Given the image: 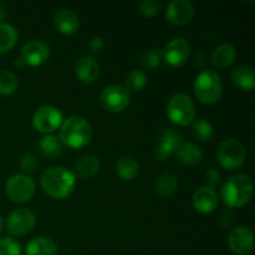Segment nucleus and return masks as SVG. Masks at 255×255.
Instances as JSON below:
<instances>
[{
	"label": "nucleus",
	"mask_w": 255,
	"mask_h": 255,
	"mask_svg": "<svg viewBox=\"0 0 255 255\" xmlns=\"http://www.w3.org/2000/svg\"><path fill=\"white\" fill-rule=\"evenodd\" d=\"M167 116L178 126H188L196 119V106L188 95L179 92L173 95L167 104Z\"/></svg>",
	"instance_id": "39448f33"
},
{
	"label": "nucleus",
	"mask_w": 255,
	"mask_h": 255,
	"mask_svg": "<svg viewBox=\"0 0 255 255\" xmlns=\"http://www.w3.org/2000/svg\"><path fill=\"white\" fill-rule=\"evenodd\" d=\"M254 184L251 177L244 173H237L229 177L221 189V198L229 208H242L251 202L253 197Z\"/></svg>",
	"instance_id": "f03ea898"
},
{
	"label": "nucleus",
	"mask_w": 255,
	"mask_h": 255,
	"mask_svg": "<svg viewBox=\"0 0 255 255\" xmlns=\"http://www.w3.org/2000/svg\"><path fill=\"white\" fill-rule=\"evenodd\" d=\"M40 184L42 191L51 198L65 199L74 192L76 177L74 172L64 167H49L40 176Z\"/></svg>",
	"instance_id": "f257e3e1"
},
{
	"label": "nucleus",
	"mask_w": 255,
	"mask_h": 255,
	"mask_svg": "<svg viewBox=\"0 0 255 255\" xmlns=\"http://www.w3.org/2000/svg\"><path fill=\"white\" fill-rule=\"evenodd\" d=\"M231 80L238 89L244 91H253L255 86V71L248 65H239L232 71Z\"/></svg>",
	"instance_id": "412c9836"
},
{
	"label": "nucleus",
	"mask_w": 255,
	"mask_h": 255,
	"mask_svg": "<svg viewBox=\"0 0 255 255\" xmlns=\"http://www.w3.org/2000/svg\"><path fill=\"white\" fill-rule=\"evenodd\" d=\"M159 9H161V5L156 0H143L139 4V11L146 17L156 16L159 12Z\"/></svg>",
	"instance_id": "72a5a7b5"
},
{
	"label": "nucleus",
	"mask_w": 255,
	"mask_h": 255,
	"mask_svg": "<svg viewBox=\"0 0 255 255\" xmlns=\"http://www.w3.org/2000/svg\"><path fill=\"white\" fill-rule=\"evenodd\" d=\"M193 90L201 104H217L223 95V80L216 70H202L194 80Z\"/></svg>",
	"instance_id": "20e7f679"
},
{
	"label": "nucleus",
	"mask_w": 255,
	"mask_h": 255,
	"mask_svg": "<svg viewBox=\"0 0 255 255\" xmlns=\"http://www.w3.org/2000/svg\"><path fill=\"white\" fill-rule=\"evenodd\" d=\"M39 148L45 157L50 159H55L62 154L64 144L55 134H45L39 141Z\"/></svg>",
	"instance_id": "a878e982"
},
{
	"label": "nucleus",
	"mask_w": 255,
	"mask_h": 255,
	"mask_svg": "<svg viewBox=\"0 0 255 255\" xmlns=\"http://www.w3.org/2000/svg\"><path fill=\"white\" fill-rule=\"evenodd\" d=\"M141 62L143 67L148 70H154L161 65L162 62V49L161 47H153L144 51L141 56Z\"/></svg>",
	"instance_id": "7c9ffc66"
},
{
	"label": "nucleus",
	"mask_w": 255,
	"mask_h": 255,
	"mask_svg": "<svg viewBox=\"0 0 255 255\" xmlns=\"http://www.w3.org/2000/svg\"><path fill=\"white\" fill-rule=\"evenodd\" d=\"M147 84V75L142 70H131L125 80V89L128 92L141 91Z\"/></svg>",
	"instance_id": "c85d7f7f"
},
{
	"label": "nucleus",
	"mask_w": 255,
	"mask_h": 255,
	"mask_svg": "<svg viewBox=\"0 0 255 255\" xmlns=\"http://www.w3.org/2000/svg\"><path fill=\"white\" fill-rule=\"evenodd\" d=\"M59 248L52 239L47 237H36L26 244L25 255H57Z\"/></svg>",
	"instance_id": "4be33fe9"
},
{
	"label": "nucleus",
	"mask_w": 255,
	"mask_h": 255,
	"mask_svg": "<svg viewBox=\"0 0 255 255\" xmlns=\"http://www.w3.org/2000/svg\"><path fill=\"white\" fill-rule=\"evenodd\" d=\"M192 206L198 213L211 214L218 207V194L216 189L209 187H199L192 196Z\"/></svg>",
	"instance_id": "dca6fc26"
},
{
	"label": "nucleus",
	"mask_w": 255,
	"mask_h": 255,
	"mask_svg": "<svg viewBox=\"0 0 255 255\" xmlns=\"http://www.w3.org/2000/svg\"><path fill=\"white\" fill-rule=\"evenodd\" d=\"M0 255H21V247L10 237L0 238Z\"/></svg>",
	"instance_id": "2f4dec72"
},
{
	"label": "nucleus",
	"mask_w": 255,
	"mask_h": 255,
	"mask_svg": "<svg viewBox=\"0 0 255 255\" xmlns=\"http://www.w3.org/2000/svg\"><path fill=\"white\" fill-rule=\"evenodd\" d=\"M193 15L194 5L189 0H172L166 7V19L177 26L188 24Z\"/></svg>",
	"instance_id": "2eb2a0df"
},
{
	"label": "nucleus",
	"mask_w": 255,
	"mask_h": 255,
	"mask_svg": "<svg viewBox=\"0 0 255 255\" xmlns=\"http://www.w3.org/2000/svg\"><path fill=\"white\" fill-rule=\"evenodd\" d=\"M17 89V77L14 72L2 70L0 71V95L10 96Z\"/></svg>",
	"instance_id": "c756f323"
},
{
	"label": "nucleus",
	"mask_w": 255,
	"mask_h": 255,
	"mask_svg": "<svg viewBox=\"0 0 255 255\" xmlns=\"http://www.w3.org/2000/svg\"><path fill=\"white\" fill-rule=\"evenodd\" d=\"M75 75L82 84H92L100 75V65L94 56H82L75 65Z\"/></svg>",
	"instance_id": "f3484780"
},
{
	"label": "nucleus",
	"mask_w": 255,
	"mask_h": 255,
	"mask_svg": "<svg viewBox=\"0 0 255 255\" xmlns=\"http://www.w3.org/2000/svg\"><path fill=\"white\" fill-rule=\"evenodd\" d=\"M204 181H206L207 187L214 189L222 182V173L216 168L208 169L206 177H204Z\"/></svg>",
	"instance_id": "f704fd0d"
},
{
	"label": "nucleus",
	"mask_w": 255,
	"mask_h": 255,
	"mask_svg": "<svg viewBox=\"0 0 255 255\" xmlns=\"http://www.w3.org/2000/svg\"><path fill=\"white\" fill-rule=\"evenodd\" d=\"M181 142L182 136L178 131L173 128L163 129L154 146V156L158 161H167L173 156Z\"/></svg>",
	"instance_id": "ddd939ff"
},
{
	"label": "nucleus",
	"mask_w": 255,
	"mask_h": 255,
	"mask_svg": "<svg viewBox=\"0 0 255 255\" xmlns=\"http://www.w3.org/2000/svg\"><path fill=\"white\" fill-rule=\"evenodd\" d=\"M254 246V234L248 227H236L228 236V247L232 253L247 255L252 252Z\"/></svg>",
	"instance_id": "4468645a"
},
{
	"label": "nucleus",
	"mask_w": 255,
	"mask_h": 255,
	"mask_svg": "<svg viewBox=\"0 0 255 255\" xmlns=\"http://www.w3.org/2000/svg\"><path fill=\"white\" fill-rule=\"evenodd\" d=\"M7 198L15 203H26L35 193V182L25 173L14 174L5 183Z\"/></svg>",
	"instance_id": "0eeeda50"
},
{
	"label": "nucleus",
	"mask_w": 255,
	"mask_h": 255,
	"mask_svg": "<svg viewBox=\"0 0 255 255\" xmlns=\"http://www.w3.org/2000/svg\"><path fill=\"white\" fill-rule=\"evenodd\" d=\"M191 55V45L184 37H174L162 49V61L171 67L184 65Z\"/></svg>",
	"instance_id": "9b49d317"
},
{
	"label": "nucleus",
	"mask_w": 255,
	"mask_h": 255,
	"mask_svg": "<svg viewBox=\"0 0 255 255\" xmlns=\"http://www.w3.org/2000/svg\"><path fill=\"white\" fill-rule=\"evenodd\" d=\"M5 16H6V10H5V7L2 5H0V22H2Z\"/></svg>",
	"instance_id": "e433bc0d"
},
{
	"label": "nucleus",
	"mask_w": 255,
	"mask_h": 255,
	"mask_svg": "<svg viewBox=\"0 0 255 255\" xmlns=\"http://www.w3.org/2000/svg\"><path fill=\"white\" fill-rule=\"evenodd\" d=\"M54 26L59 32L64 35H72L79 29V16L76 12L67 7H61L57 10L52 17Z\"/></svg>",
	"instance_id": "a211bd4d"
},
{
	"label": "nucleus",
	"mask_w": 255,
	"mask_h": 255,
	"mask_svg": "<svg viewBox=\"0 0 255 255\" xmlns=\"http://www.w3.org/2000/svg\"><path fill=\"white\" fill-rule=\"evenodd\" d=\"M14 65H15V66H16V67H22L25 64H24V62H22L21 59H17L16 61L14 62Z\"/></svg>",
	"instance_id": "4c0bfd02"
},
{
	"label": "nucleus",
	"mask_w": 255,
	"mask_h": 255,
	"mask_svg": "<svg viewBox=\"0 0 255 255\" xmlns=\"http://www.w3.org/2000/svg\"><path fill=\"white\" fill-rule=\"evenodd\" d=\"M131 95L122 85H110L100 94V104L106 111L119 114L128 107Z\"/></svg>",
	"instance_id": "6e6552de"
},
{
	"label": "nucleus",
	"mask_w": 255,
	"mask_h": 255,
	"mask_svg": "<svg viewBox=\"0 0 255 255\" xmlns=\"http://www.w3.org/2000/svg\"><path fill=\"white\" fill-rule=\"evenodd\" d=\"M219 164L228 171L241 168L247 158V149L241 141L228 138L223 141L217 152Z\"/></svg>",
	"instance_id": "423d86ee"
},
{
	"label": "nucleus",
	"mask_w": 255,
	"mask_h": 255,
	"mask_svg": "<svg viewBox=\"0 0 255 255\" xmlns=\"http://www.w3.org/2000/svg\"><path fill=\"white\" fill-rule=\"evenodd\" d=\"M192 134L199 142H209L213 138L214 128L209 121L199 119L192 124Z\"/></svg>",
	"instance_id": "cd10ccee"
},
{
	"label": "nucleus",
	"mask_w": 255,
	"mask_h": 255,
	"mask_svg": "<svg viewBox=\"0 0 255 255\" xmlns=\"http://www.w3.org/2000/svg\"><path fill=\"white\" fill-rule=\"evenodd\" d=\"M36 226V216L34 212L26 208H17L12 211L6 218L7 233L14 237H22L29 234Z\"/></svg>",
	"instance_id": "9d476101"
},
{
	"label": "nucleus",
	"mask_w": 255,
	"mask_h": 255,
	"mask_svg": "<svg viewBox=\"0 0 255 255\" xmlns=\"http://www.w3.org/2000/svg\"><path fill=\"white\" fill-rule=\"evenodd\" d=\"M237 57V50L232 44L224 42L218 45L216 49L212 51V64L217 69H224V67L231 66Z\"/></svg>",
	"instance_id": "5701e85b"
},
{
	"label": "nucleus",
	"mask_w": 255,
	"mask_h": 255,
	"mask_svg": "<svg viewBox=\"0 0 255 255\" xmlns=\"http://www.w3.org/2000/svg\"><path fill=\"white\" fill-rule=\"evenodd\" d=\"M100 167L101 163L99 157L95 154H85L74 163V174L81 179H90L99 173Z\"/></svg>",
	"instance_id": "aec40b11"
},
{
	"label": "nucleus",
	"mask_w": 255,
	"mask_h": 255,
	"mask_svg": "<svg viewBox=\"0 0 255 255\" xmlns=\"http://www.w3.org/2000/svg\"><path fill=\"white\" fill-rule=\"evenodd\" d=\"M174 154H176V158L186 166H196L201 163L203 158V152L201 147L191 141H182L177 147Z\"/></svg>",
	"instance_id": "6ab92c4d"
},
{
	"label": "nucleus",
	"mask_w": 255,
	"mask_h": 255,
	"mask_svg": "<svg viewBox=\"0 0 255 255\" xmlns=\"http://www.w3.org/2000/svg\"><path fill=\"white\" fill-rule=\"evenodd\" d=\"M2 228H4V221H2L1 216H0V233L2 232Z\"/></svg>",
	"instance_id": "58836bf2"
},
{
	"label": "nucleus",
	"mask_w": 255,
	"mask_h": 255,
	"mask_svg": "<svg viewBox=\"0 0 255 255\" xmlns=\"http://www.w3.org/2000/svg\"><path fill=\"white\" fill-rule=\"evenodd\" d=\"M104 45H105L104 37L95 36L89 41V49H90V51L94 52L95 54V52H100V50L104 47Z\"/></svg>",
	"instance_id": "c9c22d12"
},
{
	"label": "nucleus",
	"mask_w": 255,
	"mask_h": 255,
	"mask_svg": "<svg viewBox=\"0 0 255 255\" xmlns=\"http://www.w3.org/2000/svg\"><path fill=\"white\" fill-rule=\"evenodd\" d=\"M178 188V178L173 173H162L154 181V192L159 198H169Z\"/></svg>",
	"instance_id": "b1692460"
},
{
	"label": "nucleus",
	"mask_w": 255,
	"mask_h": 255,
	"mask_svg": "<svg viewBox=\"0 0 255 255\" xmlns=\"http://www.w3.org/2000/svg\"><path fill=\"white\" fill-rule=\"evenodd\" d=\"M92 138V127L85 117L71 115L62 121L59 129V139L69 148H82Z\"/></svg>",
	"instance_id": "7ed1b4c3"
},
{
	"label": "nucleus",
	"mask_w": 255,
	"mask_h": 255,
	"mask_svg": "<svg viewBox=\"0 0 255 255\" xmlns=\"http://www.w3.org/2000/svg\"><path fill=\"white\" fill-rule=\"evenodd\" d=\"M139 166L137 159L133 156L129 154H125L121 156L116 162V172L117 176L122 179V181H132L136 178L138 174Z\"/></svg>",
	"instance_id": "393cba45"
},
{
	"label": "nucleus",
	"mask_w": 255,
	"mask_h": 255,
	"mask_svg": "<svg viewBox=\"0 0 255 255\" xmlns=\"http://www.w3.org/2000/svg\"><path fill=\"white\" fill-rule=\"evenodd\" d=\"M37 166H39L37 157L31 152H26L20 157V167L25 173H31L37 168Z\"/></svg>",
	"instance_id": "473e14b6"
},
{
	"label": "nucleus",
	"mask_w": 255,
	"mask_h": 255,
	"mask_svg": "<svg viewBox=\"0 0 255 255\" xmlns=\"http://www.w3.org/2000/svg\"><path fill=\"white\" fill-rule=\"evenodd\" d=\"M50 57V47L42 40H31L21 47L20 59L29 66H40Z\"/></svg>",
	"instance_id": "f8f14e48"
},
{
	"label": "nucleus",
	"mask_w": 255,
	"mask_h": 255,
	"mask_svg": "<svg viewBox=\"0 0 255 255\" xmlns=\"http://www.w3.org/2000/svg\"><path fill=\"white\" fill-rule=\"evenodd\" d=\"M62 121H64L62 112L52 105L40 106L32 115V126L37 131L46 134H51L52 132L60 128Z\"/></svg>",
	"instance_id": "1a4fd4ad"
},
{
	"label": "nucleus",
	"mask_w": 255,
	"mask_h": 255,
	"mask_svg": "<svg viewBox=\"0 0 255 255\" xmlns=\"http://www.w3.org/2000/svg\"><path fill=\"white\" fill-rule=\"evenodd\" d=\"M19 34L14 25L0 22V52L10 51L16 45Z\"/></svg>",
	"instance_id": "bb28decb"
}]
</instances>
